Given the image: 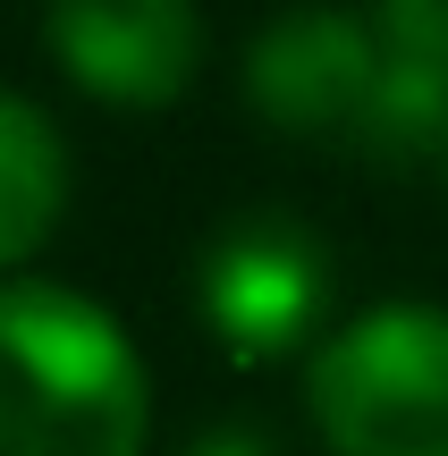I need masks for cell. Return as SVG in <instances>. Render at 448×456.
I'll return each mask as SVG.
<instances>
[{
    "label": "cell",
    "mask_w": 448,
    "mask_h": 456,
    "mask_svg": "<svg viewBox=\"0 0 448 456\" xmlns=\"http://www.w3.org/2000/svg\"><path fill=\"white\" fill-rule=\"evenodd\" d=\"M330 456H448V305H372L305 355Z\"/></svg>",
    "instance_id": "2"
},
{
    "label": "cell",
    "mask_w": 448,
    "mask_h": 456,
    "mask_svg": "<svg viewBox=\"0 0 448 456\" xmlns=\"http://www.w3.org/2000/svg\"><path fill=\"white\" fill-rule=\"evenodd\" d=\"M178 456H280V448H271L254 423H212V431H195Z\"/></svg>",
    "instance_id": "7"
},
{
    "label": "cell",
    "mask_w": 448,
    "mask_h": 456,
    "mask_svg": "<svg viewBox=\"0 0 448 456\" xmlns=\"http://www.w3.org/2000/svg\"><path fill=\"white\" fill-rule=\"evenodd\" d=\"M195 305L203 330L220 338L229 363H280L305 338H330V245L288 212L229 220L195 262Z\"/></svg>",
    "instance_id": "3"
},
{
    "label": "cell",
    "mask_w": 448,
    "mask_h": 456,
    "mask_svg": "<svg viewBox=\"0 0 448 456\" xmlns=\"http://www.w3.org/2000/svg\"><path fill=\"white\" fill-rule=\"evenodd\" d=\"M68 212V144L51 110L17 85H0V271L34 254Z\"/></svg>",
    "instance_id": "6"
},
{
    "label": "cell",
    "mask_w": 448,
    "mask_h": 456,
    "mask_svg": "<svg viewBox=\"0 0 448 456\" xmlns=\"http://www.w3.org/2000/svg\"><path fill=\"white\" fill-rule=\"evenodd\" d=\"M43 51L85 94L152 110L203 68V17L186 0H60L43 9Z\"/></svg>",
    "instance_id": "5"
},
{
    "label": "cell",
    "mask_w": 448,
    "mask_h": 456,
    "mask_svg": "<svg viewBox=\"0 0 448 456\" xmlns=\"http://www.w3.org/2000/svg\"><path fill=\"white\" fill-rule=\"evenodd\" d=\"M152 372L127 322L60 279H0V456H144Z\"/></svg>",
    "instance_id": "1"
},
{
    "label": "cell",
    "mask_w": 448,
    "mask_h": 456,
    "mask_svg": "<svg viewBox=\"0 0 448 456\" xmlns=\"http://www.w3.org/2000/svg\"><path fill=\"white\" fill-rule=\"evenodd\" d=\"M381 60L389 51L372 34V17L297 9V17H271L246 43V94L280 135L355 152L364 118H372V94H381Z\"/></svg>",
    "instance_id": "4"
}]
</instances>
